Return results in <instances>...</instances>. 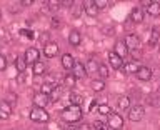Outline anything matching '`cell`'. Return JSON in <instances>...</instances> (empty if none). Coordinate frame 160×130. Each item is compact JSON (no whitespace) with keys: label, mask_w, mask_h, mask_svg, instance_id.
<instances>
[{"label":"cell","mask_w":160,"mask_h":130,"mask_svg":"<svg viewBox=\"0 0 160 130\" xmlns=\"http://www.w3.org/2000/svg\"><path fill=\"white\" fill-rule=\"evenodd\" d=\"M28 117L32 122H37V123H47L50 120V115L45 108H40V107H33L32 110H30Z\"/></svg>","instance_id":"7a4b0ae2"},{"label":"cell","mask_w":160,"mask_h":130,"mask_svg":"<svg viewBox=\"0 0 160 130\" xmlns=\"http://www.w3.org/2000/svg\"><path fill=\"white\" fill-rule=\"evenodd\" d=\"M70 102H72L73 105H82L83 97H82V95H78V93H75V92H72V93H70Z\"/></svg>","instance_id":"4dcf8cb0"},{"label":"cell","mask_w":160,"mask_h":130,"mask_svg":"<svg viewBox=\"0 0 160 130\" xmlns=\"http://www.w3.org/2000/svg\"><path fill=\"white\" fill-rule=\"evenodd\" d=\"M50 25H52V28H58V27H60V18L53 17V18H52V23H50Z\"/></svg>","instance_id":"ab89813d"},{"label":"cell","mask_w":160,"mask_h":130,"mask_svg":"<svg viewBox=\"0 0 160 130\" xmlns=\"http://www.w3.org/2000/svg\"><path fill=\"white\" fill-rule=\"evenodd\" d=\"M72 73H73V77L75 78H83V77H87V68H85V65L82 62H75V67L72 70Z\"/></svg>","instance_id":"9a60e30c"},{"label":"cell","mask_w":160,"mask_h":130,"mask_svg":"<svg viewBox=\"0 0 160 130\" xmlns=\"http://www.w3.org/2000/svg\"><path fill=\"white\" fill-rule=\"evenodd\" d=\"M98 100L97 98H93V100H90V105H88V112H93L95 108H98Z\"/></svg>","instance_id":"d590c367"},{"label":"cell","mask_w":160,"mask_h":130,"mask_svg":"<svg viewBox=\"0 0 160 130\" xmlns=\"http://www.w3.org/2000/svg\"><path fill=\"white\" fill-rule=\"evenodd\" d=\"M15 67H17L18 73H23L25 68H27V60H25L23 55H18L17 57V62H15Z\"/></svg>","instance_id":"603a6c76"},{"label":"cell","mask_w":160,"mask_h":130,"mask_svg":"<svg viewBox=\"0 0 160 130\" xmlns=\"http://www.w3.org/2000/svg\"><path fill=\"white\" fill-rule=\"evenodd\" d=\"M20 82H25V77H23V73H20V77H18Z\"/></svg>","instance_id":"ee69618b"},{"label":"cell","mask_w":160,"mask_h":130,"mask_svg":"<svg viewBox=\"0 0 160 130\" xmlns=\"http://www.w3.org/2000/svg\"><path fill=\"white\" fill-rule=\"evenodd\" d=\"M73 5L75 3L72 2V0H63V2H60V7H68L70 8V7H73Z\"/></svg>","instance_id":"f35d334b"},{"label":"cell","mask_w":160,"mask_h":130,"mask_svg":"<svg viewBox=\"0 0 160 130\" xmlns=\"http://www.w3.org/2000/svg\"><path fill=\"white\" fill-rule=\"evenodd\" d=\"M75 83H77V78L73 77V73H72V72L67 73V75L63 77V85H65L67 88H73V87H75Z\"/></svg>","instance_id":"cb8c5ba5"},{"label":"cell","mask_w":160,"mask_h":130,"mask_svg":"<svg viewBox=\"0 0 160 130\" xmlns=\"http://www.w3.org/2000/svg\"><path fill=\"white\" fill-rule=\"evenodd\" d=\"M108 63H110V67L112 68H115V70H122L123 68V65H125V62H123V58L122 57H118L117 53L113 52H108Z\"/></svg>","instance_id":"8992f818"},{"label":"cell","mask_w":160,"mask_h":130,"mask_svg":"<svg viewBox=\"0 0 160 130\" xmlns=\"http://www.w3.org/2000/svg\"><path fill=\"white\" fill-rule=\"evenodd\" d=\"M158 38H160V30L152 28L150 30V35H148V47H155L158 43Z\"/></svg>","instance_id":"d6986e66"},{"label":"cell","mask_w":160,"mask_h":130,"mask_svg":"<svg viewBox=\"0 0 160 130\" xmlns=\"http://www.w3.org/2000/svg\"><path fill=\"white\" fill-rule=\"evenodd\" d=\"M138 68H140L138 62H137V60H132V62H127V63H125L122 70H123L125 73H137Z\"/></svg>","instance_id":"ac0fdd59"},{"label":"cell","mask_w":160,"mask_h":130,"mask_svg":"<svg viewBox=\"0 0 160 130\" xmlns=\"http://www.w3.org/2000/svg\"><path fill=\"white\" fill-rule=\"evenodd\" d=\"M7 65H8V62H7V57H5L3 53H0V72L7 68Z\"/></svg>","instance_id":"836d02e7"},{"label":"cell","mask_w":160,"mask_h":130,"mask_svg":"<svg viewBox=\"0 0 160 130\" xmlns=\"http://www.w3.org/2000/svg\"><path fill=\"white\" fill-rule=\"evenodd\" d=\"M135 77L138 80H142V82H148V80L152 78V70L148 67H145V65H140V68H138V72L135 73Z\"/></svg>","instance_id":"8fae6325"},{"label":"cell","mask_w":160,"mask_h":130,"mask_svg":"<svg viewBox=\"0 0 160 130\" xmlns=\"http://www.w3.org/2000/svg\"><path fill=\"white\" fill-rule=\"evenodd\" d=\"M53 88H55V83H50V82H45V83L40 85V92L43 95H48V97H50V93L53 92Z\"/></svg>","instance_id":"d4e9b609"},{"label":"cell","mask_w":160,"mask_h":130,"mask_svg":"<svg viewBox=\"0 0 160 130\" xmlns=\"http://www.w3.org/2000/svg\"><path fill=\"white\" fill-rule=\"evenodd\" d=\"M97 110H98L100 115H107V117L112 113V108H110V105H107V103H100Z\"/></svg>","instance_id":"f546056e"},{"label":"cell","mask_w":160,"mask_h":130,"mask_svg":"<svg viewBox=\"0 0 160 130\" xmlns=\"http://www.w3.org/2000/svg\"><path fill=\"white\" fill-rule=\"evenodd\" d=\"M45 5H47V7H52V10H57L60 7V2H53V0H50V2H47Z\"/></svg>","instance_id":"74e56055"},{"label":"cell","mask_w":160,"mask_h":130,"mask_svg":"<svg viewBox=\"0 0 160 130\" xmlns=\"http://www.w3.org/2000/svg\"><path fill=\"white\" fill-rule=\"evenodd\" d=\"M143 17H145L143 10L140 8V7H135V8H132L128 18H130V22H133V23H142L143 22Z\"/></svg>","instance_id":"7c38bea8"},{"label":"cell","mask_w":160,"mask_h":130,"mask_svg":"<svg viewBox=\"0 0 160 130\" xmlns=\"http://www.w3.org/2000/svg\"><path fill=\"white\" fill-rule=\"evenodd\" d=\"M62 87L60 85H55V88H53V92L50 93V102H57V100L60 98V95H62Z\"/></svg>","instance_id":"f1b7e54d"},{"label":"cell","mask_w":160,"mask_h":130,"mask_svg":"<svg viewBox=\"0 0 160 130\" xmlns=\"http://www.w3.org/2000/svg\"><path fill=\"white\" fill-rule=\"evenodd\" d=\"M95 7L97 8H105V7H108V2H105V0H95Z\"/></svg>","instance_id":"8d00e7d4"},{"label":"cell","mask_w":160,"mask_h":130,"mask_svg":"<svg viewBox=\"0 0 160 130\" xmlns=\"http://www.w3.org/2000/svg\"><path fill=\"white\" fill-rule=\"evenodd\" d=\"M68 42L73 45V47H78L80 43H82V33L78 32V30H72V32L68 33Z\"/></svg>","instance_id":"e0dca14e"},{"label":"cell","mask_w":160,"mask_h":130,"mask_svg":"<svg viewBox=\"0 0 160 130\" xmlns=\"http://www.w3.org/2000/svg\"><path fill=\"white\" fill-rule=\"evenodd\" d=\"M58 53V45L55 42H48L47 45H43V55L47 58H53Z\"/></svg>","instance_id":"30bf717a"},{"label":"cell","mask_w":160,"mask_h":130,"mask_svg":"<svg viewBox=\"0 0 160 130\" xmlns=\"http://www.w3.org/2000/svg\"><path fill=\"white\" fill-rule=\"evenodd\" d=\"M40 40H43V42H45V45H47L48 42H47V40H48V33L47 32H45V33H42V37H40Z\"/></svg>","instance_id":"b9f144b4"},{"label":"cell","mask_w":160,"mask_h":130,"mask_svg":"<svg viewBox=\"0 0 160 130\" xmlns=\"http://www.w3.org/2000/svg\"><path fill=\"white\" fill-rule=\"evenodd\" d=\"M10 115H12V105L7 100H2L0 102V120H8Z\"/></svg>","instance_id":"9c48e42d"},{"label":"cell","mask_w":160,"mask_h":130,"mask_svg":"<svg viewBox=\"0 0 160 130\" xmlns=\"http://www.w3.org/2000/svg\"><path fill=\"white\" fill-rule=\"evenodd\" d=\"M85 68H87V75H97L98 63L95 60H88V62H85Z\"/></svg>","instance_id":"44dd1931"},{"label":"cell","mask_w":160,"mask_h":130,"mask_svg":"<svg viewBox=\"0 0 160 130\" xmlns=\"http://www.w3.org/2000/svg\"><path fill=\"white\" fill-rule=\"evenodd\" d=\"M93 128L95 130H108V123L102 122V120H95V122H93Z\"/></svg>","instance_id":"1f68e13d"},{"label":"cell","mask_w":160,"mask_h":130,"mask_svg":"<svg viewBox=\"0 0 160 130\" xmlns=\"http://www.w3.org/2000/svg\"><path fill=\"white\" fill-rule=\"evenodd\" d=\"M82 12H83V5H73V7H72V15H73L75 18L80 17Z\"/></svg>","instance_id":"d6a6232c"},{"label":"cell","mask_w":160,"mask_h":130,"mask_svg":"<svg viewBox=\"0 0 160 130\" xmlns=\"http://www.w3.org/2000/svg\"><path fill=\"white\" fill-rule=\"evenodd\" d=\"M82 107L80 105H73V103H70L67 105L63 110H62V118L65 120V122H68V123H75V122H80L82 120Z\"/></svg>","instance_id":"6da1fadb"},{"label":"cell","mask_w":160,"mask_h":130,"mask_svg":"<svg viewBox=\"0 0 160 130\" xmlns=\"http://www.w3.org/2000/svg\"><path fill=\"white\" fill-rule=\"evenodd\" d=\"M145 115V108L142 107V105H133V107L128 108V120L130 122H140V120L143 118Z\"/></svg>","instance_id":"277c9868"},{"label":"cell","mask_w":160,"mask_h":130,"mask_svg":"<svg viewBox=\"0 0 160 130\" xmlns=\"http://www.w3.org/2000/svg\"><path fill=\"white\" fill-rule=\"evenodd\" d=\"M103 88H105V80L95 78L92 82V90H93V92H102Z\"/></svg>","instance_id":"83f0119b"},{"label":"cell","mask_w":160,"mask_h":130,"mask_svg":"<svg viewBox=\"0 0 160 130\" xmlns=\"http://www.w3.org/2000/svg\"><path fill=\"white\" fill-rule=\"evenodd\" d=\"M65 130H78V127H73V125H68V127L65 128Z\"/></svg>","instance_id":"7bdbcfd3"},{"label":"cell","mask_w":160,"mask_h":130,"mask_svg":"<svg viewBox=\"0 0 160 130\" xmlns=\"http://www.w3.org/2000/svg\"><path fill=\"white\" fill-rule=\"evenodd\" d=\"M83 12L88 15V17H97L98 8L95 7V2H83Z\"/></svg>","instance_id":"2e32d148"},{"label":"cell","mask_w":160,"mask_h":130,"mask_svg":"<svg viewBox=\"0 0 160 130\" xmlns=\"http://www.w3.org/2000/svg\"><path fill=\"white\" fill-rule=\"evenodd\" d=\"M32 72H33L35 77H40V75H43V73H45V63H43V62H37V63L33 65Z\"/></svg>","instance_id":"484cf974"},{"label":"cell","mask_w":160,"mask_h":130,"mask_svg":"<svg viewBox=\"0 0 160 130\" xmlns=\"http://www.w3.org/2000/svg\"><path fill=\"white\" fill-rule=\"evenodd\" d=\"M23 57H25V60H27V65L28 63L35 65L37 62H40V50L35 48V47H28L27 50H25Z\"/></svg>","instance_id":"5b68a950"},{"label":"cell","mask_w":160,"mask_h":130,"mask_svg":"<svg viewBox=\"0 0 160 130\" xmlns=\"http://www.w3.org/2000/svg\"><path fill=\"white\" fill-rule=\"evenodd\" d=\"M158 50H160V48H158Z\"/></svg>","instance_id":"bcb514c9"},{"label":"cell","mask_w":160,"mask_h":130,"mask_svg":"<svg viewBox=\"0 0 160 130\" xmlns=\"http://www.w3.org/2000/svg\"><path fill=\"white\" fill-rule=\"evenodd\" d=\"M107 123H108V128H112V130H122L123 128V118H122V115H118V113H115V112H112L107 117Z\"/></svg>","instance_id":"3957f363"},{"label":"cell","mask_w":160,"mask_h":130,"mask_svg":"<svg viewBox=\"0 0 160 130\" xmlns=\"http://www.w3.org/2000/svg\"><path fill=\"white\" fill-rule=\"evenodd\" d=\"M62 67L65 70H68V72H72L73 67H75V58L72 53H63L62 55Z\"/></svg>","instance_id":"4fadbf2b"},{"label":"cell","mask_w":160,"mask_h":130,"mask_svg":"<svg viewBox=\"0 0 160 130\" xmlns=\"http://www.w3.org/2000/svg\"><path fill=\"white\" fill-rule=\"evenodd\" d=\"M0 20H2V10H0Z\"/></svg>","instance_id":"f6af8a7d"},{"label":"cell","mask_w":160,"mask_h":130,"mask_svg":"<svg viewBox=\"0 0 160 130\" xmlns=\"http://www.w3.org/2000/svg\"><path fill=\"white\" fill-rule=\"evenodd\" d=\"M113 52L118 55V57H122L125 58L128 55V48H127V45H125L123 40H118V42H115V47H113Z\"/></svg>","instance_id":"5bb4252c"},{"label":"cell","mask_w":160,"mask_h":130,"mask_svg":"<svg viewBox=\"0 0 160 130\" xmlns=\"http://www.w3.org/2000/svg\"><path fill=\"white\" fill-rule=\"evenodd\" d=\"M117 107H118V110H127V108H130V98L127 97V95H122V97H118V100H117Z\"/></svg>","instance_id":"7402d4cb"},{"label":"cell","mask_w":160,"mask_h":130,"mask_svg":"<svg viewBox=\"0 0 160 130\" xmlns=\"http://www.w3.org/2000/svg\"><path fill=\"white\" fill-rule=\"evenodd\" d=\"M97 75L100 77V80H105V78H108V67L105 63H98V72Z\"/></svg>","instance_id":"4316f807"},{"label":"cell","mask_w":160,"mask_h":130,"mask_svg":"<svg viewBox=\"0 0 160 130\" xmlns=\"http://www.w3.org/2000/svg\"><path fill=\"white\" fill-rule=\"evenodd\" d=\"M147 13L150 17H158L160 15V3L158 2H150V5L147 7Z\"/></svg>","instance_id":"ffe728a7"},{"label":"cell","mask_w":160,"mask_h":130,"mask_svg":"<svg viewBox=\"0 0 160 130\" xmlns=\"http://www.w3.org/2000/svg\"><path fill=\"white\" fill-rule=\"evenodd\" d=\"M50 102V97L48 95H43L42 92H37L33 95V107H40V108H45Z\"/></svg>","instance_id":"ba28073f"},{"label":"cell","mask_w":160,"mask_h":130,"mask_svg":"<svg viewBox=\"0 0 160 130\" xmlns=\"http://www.w3.org/2000/svg\"><path fill=\"white\" fill-rule=\"evenodd\" d=\"M32 3H33L32 0H22V2H20V5H22V7H30Z\"/></svg>","instance_id":"60d3db41"},{"label":"cell","mask_w":160,"mask_h":130,"mask_svg":"<svg viewBox=\"0 0 160 130\" xmlns=\"http://www.w3.org/2000/svg\"><path fill=\"white\" fill-rule=\"evenodd\" d=\"M123 42H125V45H127L128 52H130V50H137V48L140 47V38H138L135 33H128V35H125Z\"/></svg>","instance_id":"52a82bcc"},{"label":"cell","mask_w":160,"mask_h":130,"mask_svg":"<svg viewBox=\"0 0 160 130\" xmlns=\"http://www.w3.org/2000/svg\"><path fill=\"white\" fill-rule=\"evenodd\" d=\"M20 33L23 35V37H27V38H35V33H33V30H27V28H23V30H20Z\"/></svg>","instance_id":"e575fe53"}]
</instances>
